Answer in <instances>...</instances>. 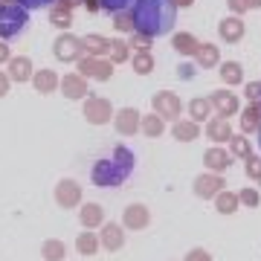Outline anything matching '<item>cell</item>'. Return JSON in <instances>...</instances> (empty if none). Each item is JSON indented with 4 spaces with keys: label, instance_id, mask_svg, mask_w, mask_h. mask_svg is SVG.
Returning a JSON list of instances; mask_svg holds the SVG:
<instances>
[{
    "label": "cell",
    "instance_id": "36",
    "mask_svg": "<svg viewBox=\"0 0 261 261\" xmlns=\"http://www.w3.org/2000/svg\"><path fill=\"white\" fill-rule=\"evenodd\" d=\"M44 255H47V261H61V255H64V247L58 241H49L47 247H44Z\"/></svg>",
    "mask_w": 261,
    "mask_h": 261
},
{
    "label": "cell",
    "instance_id": "28",
    "mask_svg": "<svg viewBox=\"0 0 261 261\" xmlns=\"http://www.w3.org/2000/svg\"><path fill=\"white\" fill-rule=\"evenodd\" d=\"M105 247H111V250H116V247H122V229L119 226H105V235H102Z\"/></svg>",
    "mask_w": 261,
    "mask_h": 261
},
{
    "label": "cell",
    "instance_id": "33",
    "mask_svg": "<svg viewBox=\"0 0 261 261\" xmlns=\"http://www.w3.org/2000/svg\"><path fill=\"white\" fill-rule=\"evenodd\" d=\"M128 47H137V53H148L151 38L148 35H140V32H130V44H128Z\"/></svg>",
    "mask_w": 261,
    "mask_h": 261
},
{
    "label": "cell",
    "instance_id": "45",
    "mask_svg": "<svg viewBox=\"0 0 261 261\" xmlns=\"http://www.w3.org/2000/svg\"><path fill=\"white\" fill-rule=\"evenodd\" d=\"M241 200H244V203H250V206H255V203H258V195H255V192H250V189H247V192H244V195H241Z\"/></svg>",
    "mask_w": 261,
    "mask_h": 261
},
{
    "label": "cell",
    "instance_id": "6",
    "mask_svg": "<svg viewBox=\"0 0 261 261\" xmlns=\"http://www.w3.org/2000/svg\"><path fill=\"white\" fill-rule=\"evenodd\" d=\"M6 67H9V79L12 82H18V84H23V82H32V73H35V67H32V58L29 56H12L9 61H6Z\"/></svg>",
    "mask_w": 261,
    "mask_h": 261
},
{
    "label": "cell",
    "instance_id": "10",
    "mask_svg": "<svg viewBox=\"0 0 261 261\" xmlns=\"http://www.w3.org/2000/svg\"><path fill=\"white\" fill-rule=\"evenodd\" d=\"M32 84H35L38 93H56V87H58L56 70H49V67H41V70H35V73H32Z\"/></svg>",
    "mask_w": 261,
    "mask_h": 261
},
{
    "label": "cell",
    "instance_id": "19",
    "mask_svg": "<svg viewBox=\"0 0 261 261\" xmlns=\"http://www.w3.org/2000/svg\"><path fill=\"white\" fill-rule=\"evenodd\" d=\"M195 56H197V64L200 67H215L218 64V47H215V44H200Z\"/></svg>",
    "mask_w": 261,
    "mask_h": 261
},
{
    "label": "cell",
    "instance_id": "40",
    "mask_svg": "<svg viewBox=\"0 0 261 261\" xmlns=\"http://www.w3.org/2000/svg\"><path fill=\"white\" fill-rule=\"evenodd\" d=\"M247 174L255 180H261V160L258 157H247Z\"/></svg>",
    "mask_w": 261,
    "mask_h": 261
},
{
    "label": "cell",
    "instance_id": "48",
    "mask_svg": "<svg viewBox=\"0 0 261 261\" xmlns=\"http://www.w3.org/2000/svg\"><path fill=\"white\" fill-rule=\"evenodd\" d=\"M192 70H195L192 64H183L180 67V75H183V79H192Z\"/></svg>",
    "mask_w": 261,
    "mask_h": 261
},
{
    "label": "cell",
    "instance_id": "47",
    "mask_svg": "<svg viewBox=\"0 0 261 261\" xmlns=\"http://www.w3.org/2000/svg\"><path fill=\"white\" fill-rule=\"evenodd\" d=\"M58 6H64V9H73V6H82L84 0H56Z\"/></svg>",
    "mask_w": 261,
    "mask_h": 261
},
{
    "label": "cell",
    "instance_id": "23",
    "mask_svg": "<svg viewBox=\"0 0 261 261\" xmlns=\"http://www.w3.org/2000/svg\"><path fill=\"white\" fill-rule=\"evenodd\" d=\"M108 61L111 64H122V61H128V44L125 41H111V47H108Z\"/></svg>",
    "mask_w": 261,
    "mask_h": 261
},
{
    "label": "cell",
    "instance_id": "7",
    "mask_svg": "<svg viewBox=\"0 0 261 261\" xmlns=\"http://www.w3.org/2000/svg\"><path fill=\"white\" fill-rule=\"evenodd\" d=\"M84 116H87V122H93V125H102V122L111 119V102H105L99 96H90L84 102Z\"/></svg>",
    "mask_w": 261,
    "mask_h": 261
},
{
    "label": "cell",
    "instance_id": "50",
    "mask_svg": "<svg viewBox=\"0 0 261 261\" xmlns=\"http://www.w3.org/2000/svg\"><path fill=\"white\" fill-rule=\"evenodd\" d=\"M244 3H247V9H250V6H252V9H258V6H261V0H244Z\"/></svg>",
    "mask_w": 261,
    "mask_h": 261
},
{
    "label": "cell",
    "instance_id": "51",
    "mask_svg": "<svg viewBox=\"0 0 261 261\" xmlns=\"http://www.w3.org/2000/svg\"><path fill=\"white\" fill-rule=\"evenodd\" d=\"M174 3H177V6H192L195 0H174Z\"/></svg>",
    "mask_w": 261,
    "mask_h": 261
},
{
    "label": "cell",
    "instance_id": "37",
    "mask_svg": "<svg viewBox=\"0 0 261 261\" xmlns=\"http://www.w3.org/2000/svg\"><path fill=\"white\" fill-rule=\"evenodd\" d=\"M235 203H238V200H235V195H218V209H221L224 215L235 212Z\"/></svg>",
    "mask_w": 261,
    "mask_h": 261
},
{
    "label": "cell",
    "instance_id": "16",
    "mask_svg": "<svg viewBox=\"0 0 261 261\" xmlns=\"http://www.w3.org/2000/svg\"><path fill=\"white\" fill-rule=\"evenodd\" d=\"M171 47L177 49V53H183V56H195L200 44H197V38H195V35H189V32H180V35H174Z\"/></svg>",
    "mask_w": 261,
    "mask_h": 261
},
{
    "label": "cell",
    "instance_id": "42",
    "mask_svg": "<svg viewBox=\"0 0 261 261\" xmlns=\"http://www.w3.org/2000/svg\"><path fill=\"white\" fill-rule=\"evenodd\" d=\"M186 261H212V258H209V252L206 250H192Z\"/></svg>",
    "mask_w": 261,
    "mask_h": 261
},
{
    "label": "cell",
    "instance_id": "14",
    "mask_svg": "<svg viewBox=\"0 0 261 261\" xmlns=\"http://www.w3.org/2000/svg\"><path fill=\"white\" fill-rule=\"evenodd\" d=\"M49 23L56 29H61V32H67V29L73 27V9H64V6L53 3L49 6Z\"/></svg>",
    "mask_w": 261,
    "mask_h": 261
},
{
    "label": "cell",
    "instance_id": "31",
    "mask_svg": "<svg viewBox=\"0 0 261 261\" xmlns=\"http://www.w3.org/2000/svg\"><path fill=\"white\" fill-rule=\"evenodd\" d=\"M258 108H255V105H250V108H247V111H244V116H241V125H244V130H252V128H258L261 122H258Z\"/></svg>",
    "mask_w": 261,
    "mask_h": 261
},
{
    "label": "cell",
    "instance_id": "35",
    "mask_svg": "<svg viewBox=\"0 0 261 261\" xmlns=\"http://www.w3.org/2000/svg\"><path fill=\"white\" fill-rule=\"evenodd\" d=\"M12 3H18V6H23L27 12H32V9H49L56 0H12Z\"/></svg>",
    "mask_w": 261,
    "mask_h": 261
},
{
    "label": "cell",
    "instance_id": "5",
    "mask_svg": "<svg viewBox=\"0 0 261 261\" xmlns=\"http://www.w3.org/2000/svg\"><path fill=\"white\" fill-rule=\"evenodd\" d=\"M79 75L84 79H99V82H108L113 75V64L108 58H93V56H82L79 61Z\"/></svg>",
    "mask_w": 261,
    "mask_h": 261
},
{
    "label": "cell",
    "instance_id": "30",
    "mask_svg": "<svg viewBox=\"0 0 261 261\" xmlns=\"http://www.w3.org/2000/svg\"><path fill=\"white\" fill-rule=\"evenodd\" d=\"M113 27L119 29V32H134V18H130V12H113Z\"/></svg>",
    "mask_w": 261,
    "mask_h": 261
},
{
    "label": "cell",
    "instance_id": "2",
    "mask_svg": "<svg viewBox=\"0 0 261 261\" xmlns=\"http://www.w3.org/2000/svg\"><path fill=\"white\" fill-rule=\"evenodd\" d=\"M134 171V154L128 148H116L111 160H99L93 168V183L96 186H119L128 180V174Z\"/></svg>",
    "mask_w": 261,
    "mask_h": 261
},
{
    "label": "cell",
    "instance_id": "32",
    "mask_svg": "<svg viewBox=\"0 0 261 261\" xmlns=\"http://www.w3.org/2000/svg\"><path fill=\"white\" fill-rule=\"evenodd\" d=\"M142 128H145V134H148V137H160V134H163V119L154 113V116H148V119L142 122Z\"/></svg>",
    "mask_w": 261,
    "mask_h": 261
},
{
    "label": "cell",
    "instance_id": "52",
    "mask_svg": "<svg viewBox=\"0 0 261 261\" xmlns=\"http://www.w3.org/2000/svg\"><path fill=\"white\" fill-rule=\"evenodd\" d=\"M258 145H261V125H258Z\"/></svg>",
    "mask_w": 261,
    "mask_h": 261
},
{
    "label": "cell",
    "instance_id": "1",
    "mask_svg": "<svg viewBox=\"0 0 261 261\" xmlns=\"http://www.w3.org/2000/svg\"><path fill=\"white\" fill-rule=\"evenodd\" d=\"M174 15H177V3L174 0H134V32L148 38L166 35L174 29Z\"/></svg>",
    "mask_w": 261,
    "mask_h": 261
},
{
    "label": "cell",
    "instance_id": "27",
    "mask_svg": "<svg viewBox=\"0 0 261 261\" xmlns=\"http://www.w3.org/2000/svg\"><path fill=\"white\" fill-rule=\"evenodd\" d=\"M174 137L183 140V142L195 140L197 137V122H177V125H174Z\"/></svg>",
    "mask_w": 261,
    "mask_h": 261
},
{
    "label": "cell",
    "instance_id": "4",
    "mask_svg": "<svg viewBox=\"0 0 261 261\" xmlns=\"http://www.w3.org/2000/svg\"><path fill=\"white\" fill-rule=\"evenodd\" d=\"M53 56L64 64H73L84 56V47H82V38L70 35V32H61V35L53 41Z\"/></svg>",
    "mask_w": 261,
    "mask_h": 261
},
{
    "label": "cell",
    "instance_id": "18",
    "mask_svg": "<svg viewBox=\"0 0 261 261\" xmlns=\"http://www.w3.org/2000/svg\"><path fill=\"white\" fill-rule=\"evenodd\" d=\"M125 224L134 226V229H140V226L148 224V212H145V206H128V209H125Z\"/></svg>",
    "mask_w": 261,
    "mask_h": 261
},
{
    "label": "cell",
    "instance_id": "11",
    "mask_svg": "<svg viewBox=\"0 0 261 261\" xmlns=\"http://www.w3.org/2000/svg\"><path fill=\"white\" fill-rule=\"evenodd\" d=\"M82 47H84V56L105 58V56H108L111 41H108V38H102V35H84V38H82Z\"/></svg>",
    "mask_w": 261,
    "mask_h": 261
},
{
    "label": "cell",
    "instance_id": "3",
    "mask_svg": "<svg viewBox=\"0 0 261 261\" xmlns=\"http://www.w3.org/2000/svg\"><path fill=\"white\" fill-rule=\"evenodd\" d=\"M29 27V12L12 0H0V41H12V38L23 35Z\"/></svg>",
    "mask_w": 261,
    "mask_h": 261
},
{
    "label": "cell",
    "instance_id": "17",
    "mask_svg": "<svg viewBox=\"0 0 261 261\" xmlns=\"http://www.w3.org/2000/svg\"><path fill=\"white\" fill-rule=\"evenodd\" d=\"M58 203H64V206H73L75 200H79V186H75L73 180H64V183H58Z\"/></svg>",
    "mask_w": 261,
    "mask_h": 261
},
{
    "label": "cell",
    "instance_id": "38",
    "mask_svg": "<svg viewBox=\"0 0 261 261\" xmlns=\"http://www.w3.org/2000/svg\"><path fill=\"white\" fill-rule=\"evenodd\" d=\"M232 140V151L238 157H250V142L244 140V137H229Z\"/></svg>",
    "mask_w": 261,
    "mask_h": 261
},
{
    "label": "cell",
    "instance_id": "15",
    "mask_svg": "<svg viewBox=\"0 0 261 261\" xmlns=\"http://www.w3.org/2000/svg\"><path fill=\"white\" fill-rule=\"evenodd\" d=\"M140 125V113L134 111V108H125V111L116 113V130L119 134H134Z\"/></svg>",
    "mask_w": 261,
    "mask_h": 261
},
{
    "label": "cell",
    "instance_id": "44",
    "mask_svg": "<svg viewBox=\"0 0 261 261\" xmlns=\"http://www.w3.org/2000/svg\"><path fill=\"white\" fill-rule=\"evenodd\" d=\"M9 84H12V79H9L6 73H0V99L9 93Z\"/></svg>",
    "mask_w": 261,
    "mask_h": 261
},
{
    "label": "cell",
    "instance_id": "8",
    "mask_svg": "<svg viewBox=\"0 0 261 261\" xmlns=\"http://www.w3.org/2000/svg\"><path fill=\"white\" fill-rule=\"evenodd\" d=\"M58 87L64 90L67 99H84V96L90 93V90H87V82H84V75H79V73H67L64 79H58Z\"/></svg>",
    "mask_w": 261,
    "mask_h": 261
},
{
    "label": "cell",
    "instance_id": "41",
    "mask_svg": "<svg viewBox=\"0 0 261 261\" xmlns=\"http://www.w3.org/2000/svg\"><path fill=\"white\" fill-rule=\"evenodd\" d=\"M247 99H252V102H255V99H261V84L258 82L247 84Z\"/></svg>",
    "mask_w": 261,
    "mask_h": 261
},
{
    "label": "cell",
    "instance_id": "46",
    "mask_svg": "<svg viewBox=\"0 0 261 261\" xmlns=\"http://www.w3.org/2000/svg\"><path fill=\"white\" fill-rule=\"evenodd\" d=\"M229 9H232L235 15H241V12L247 9V3H244V0H229Z\"/></svg>",
    "mask_w": 261,
    "mask_h": 261
},
{
    "label": "cell",
    "instance_id": "34",
    "mask_svg": "<svg viewBox=\"0 0 261 261\" xmlns=\"http://www.w3.org/2000/svg\"><path fill=\"white\" fill-rule=\"evenodd\" d=\"M134 3V0H99V6H102L105 12H125Z\"/></svg>",
    "mask_w": 261,
    "mask_h": 261
},
{
    "label": "cell",
    "instance_id": "26",
    "mask_svg": "<svg viewBox=\"0 0 261 261\" xmlns=\"http://www.w3.org/2000/svg\"><path fill=\"white\" fill-rule=\"evenodd\" d=\"M206 166H209V168H215V171H221V168H226V166H229V157H226V151L212 148L209 154H206Z\"/></svg>",
    "mask_w": 261,
    "mask_h": 261
},
{
    "label": "cell",
    "instance_id": "49",
    "mask_svg": "<svg viewBox=\"0 0 261 261\" xmlns=\"http://www.w3.org/2000/svg\"><path fill=\"white\" fill-rule=\"evenodd\" d=\"M84 6H87V12H96V9H102V6H99V0H84Z\"/></svg>",
    "mask_w": 261,
    "mask_h": 261
},
{
    "label": "cell",
    "instance_id": "12",
    "mask_svg": "<svg viewBox=\"0 0 261 261\" xmlns=\"http://www.w3.org/2000/svg\"><path fill=\"white\" fill-rule=\"evenodd\" d=\"M209 105H215V111L221 113V116H229V113L238 111V99H235V93H226V90H218V93H212Z\"/></svg>",
    "mask_w": 261,
    "mask_h": 261
},
{
    "label": "cell",
    "instance_id": "20",
    "mask_svg": "<svg viewBox=\"0 0 261 261\" xmlns=\"http://www.w3.org/2000/svg\"><path fill=\"white\" fill-rule=\"evenodd\" d=\"M206 134H209V140H215V142L229 140V122L226 119H212L209 128H206Z\"/></svg>",
    "mask_w": 261,
    "mask_h": 261
},
{
    "label": "cell",
    "instance_id": "43",
    "mask_svg": "<svg viewBox=\"0 0 261 261\" xmlns=\"http://www.w3.org/2000/svg\"><path fill=\"white\" fill-rule=\"evenodd\" d=\"M9 58H12V49H9V44H6V41H0V64H6Z\"/></svg>",
    "mask_w": 261,
    "mask_h": 261
},
{
    "label": "cell",
    "instance_id": "29",
    "mask_svg": "<svg viewBox=\"0 0 261 261\" xmlns=\"http://www.w3.org/2000/svg\"><path fill=\"white\" fill-rule=\"evenodd\" d=\"M82 221H84V226H96L99 221H102V209L96 203H87L82 209Z\"/></svg>",
    "mask_w": 261,
    "mask_h": 261
},
{
    "label": "cell",
    "instance_id": "22",
    "mask_svg": "<svg viewBox=\"0 0 261 261\" xmlns=\"http://www.w3.org/2000/svg\"><path fill=\"white\" fill-rule=\"evenodd\" d=\"M221 79H224L226 84H241V79H244L241 64H238V61H226V64H221Z\"/></svg>",
    "mask_w": 261,
    "mask_h": 261
},
{
    "label": "cell",
    "instance_id": "21",
    "mask_svg": "<svg viewBox=\"0 0 261 261\" xmlns=\"http://www.w3.org/2000/svg\"><path fill=\"white\" fill-rule=\"evenodd\" d=\"M218 189H221V180H218V177H197V180H195V192H197L200 197L218 195Z\"/></svg>",
    "mask_w": 261,
    "mask_h": 261
},
{
    "label": "cell",
    "instance_id": "24",
    "mask_svg": "<svg viewBox=\"0 0 261 261\" xmlns=\"http://www.w3.org/2000/svg\"><path fill=\"white\" fill-rule=\"evenodd\" d=\"M130 64H134V70L140 75H148L151 70H154V58H151V53H134Z\"/></svg>",
    "mask_w": 261,
    "mask_h": 261
},
{
    "label": "cell",
    "instance_id": "9",
    "mask_svg": "<svg viewBox=\"0 0 261 261\" xmlns=\"http://www.w3.org/2000/svg\"><path fill=\"white\" fill-rule=\"evenodd\" d=\"M154 111H157V116H166V119H177V116H180V99H177L174 93L163 90V93L154 96Z\"/></svg>",
    "mask_w": 261,
    "mask_h": 261
},
{
    "label": "cell",
    "instance_id": "13",
    "mask_svg": "<svg viewBox=\"0 0 261 261\" xmlns=\"http://www.w3.org/2000/svg\"><path fill=\"white\" fill-rule=\"evenodd\" d=\"M221 38H224L226 44H235V41H241L244 38V23L241 18H224L221 20V27H218Z\"/></svg>",
    "mask_w": 261,
    "mask_h": 261
},
{
    "label": "cell",
    "instance_id": "25",
    "mask_svg": "<svg viewBox=\"0 0 261 261\" xmlns=\"http://www.w3.org/2000/svg\"><path fill=\"white\" fill-rule=\"evenodd\" d=\"M209 111H212L209 99H192V105H189V113H192L195 122H203L206 116H209Z\"/></svg>",
    "mask_w": 261,
    "mask_h": 261
},
{
    "label": "cell",
    "instance_id": "39",
    "mask_svg": "<svg viewBox=\"0 0 261 261\" xmlns=\"http://www.w3.org/2000/svg\"><path fill=\"white\" fill-rule=\"evenodd\" d=\"M79 250H82L84 255H93L96 252V238L93 235H82V238H79Z\"/></svg>",
    "mask_w": 261,
    "mask_h": 261
}]
</instances>
